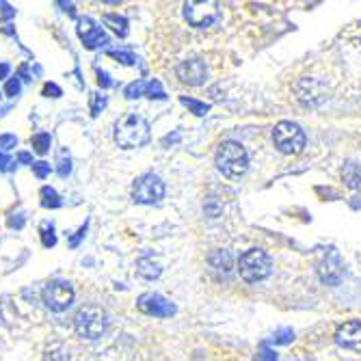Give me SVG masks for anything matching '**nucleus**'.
<instances>
[{
    "label": "nucleus",
    "mask_w": 361,
    "mask_h": 361,
    "mask_svg": "<svg viewBox=\"0 0 361 361\" xmlns=\"http://www.w3.org/2000/svg\"><path fill=\"white\" fill-rule=\"evenodd\" d=\"M149 123L139 115H123L115 123V141L123 149L143 147L149 141Z\"/></svg>",
    "instance_id": "nucleus-1"
},
{
    "label": "nucleus",
    "mask_w": 361,
    "mask_h": 361,
    "mask_svg": "<svg viewBox=\"0 0 361 361\" xmlns=\"http://www.w3.org/2000/svg\"><path fill=\"white\" fill-rule=\"evenodd\" d=\"M216 167L227 178H240V176H245V171L249 167L247 149L240 143H236V141L221 143V147L216 152Z\"/></svg>",
    "instance_id": "nucleus-2"
},
{
    "label": "nucleus",
    "mask_w": 361,
    "mask_h": 361,
    "mask_svg": "<svg viewBox=\"0 0 361 361\" xmlns=\"http://www.w3.org/2000/svg\"><path fill=\"white\" fill-rule=\"evenodd\" d=\"M106 312L100 305H85L74 318V329L85 340H97L106 331Z\"/></svg>",
    "instance_id": "nucleus-3"
},
{
    "label": "nucleus",
    "mask_w": 361,
    "mask_h": 361,
    "mask_svg": "<svg viewBox=\"0 0 361 361\" xmlns=\"http://www.w3.org/2000/svg\"><path fill=\"white\" fill-rule=\"evenodd\" d=\"M238 273L245 281L255 283L271 275V257L262 249H251L238 259Z\"/></svg>",
    "instance_id": "nucleus-4"
},
{
    "label": "nucleus",
    "mask_w": 361,
    "mask_h": 361,
    "mask_svg": "<svg viewBox=\"0 0 361 361\" xmlns=\"http://www.w3.org/2000/svg\"><path fill=\"white\" fill-rule=\"evenodd\" d=\"M273 141L275 147L281 154H301L305 147V133L301 126L292 123V121H279L273 130Z\"/></svg>",
    "instance_id": "nucleus-5"
},
{
    "label": "nucleus",
    "mask_w": 361,
    "mask_h": 361,
    "mask_svg": "<svg viewBox=\"0 0 361 361\" xmlns=\"http://www.w3.org/2000/svg\"><path fill=\"white\" fill-rule=\"evenodd\" d=\"M44 303L52 312H65L74 303V288L70 281L54 279L44 288Z\"/></svg>",
    "instance_id": "nucleus-6"
},
{
    "label": "nucleus",
    "mask_w": 361,
    "mask_h": 361,
    "mask_svg": "<svg viewBox=\"0 0 361 361\" xmlns=\"http://www.w3.org/2000/svg\"><path fill=\"white\" fill-rule=\"evenodd\" d=\"M162 197H165V184H162V180L154 173H145L141 176L135 186H133V200L137 204H158Z\"/></svg>",
    "instance_id": "nucleus-7"
},
{
    "label": "nucleus",
    "mask_w": 361,
    "mask_h": 361,
    "mask_svg": "<svg viewBox=\"0 0 361 361\" xmlns=\"http://www.w3.org/2000/svg\"><path fill=\"white\" fill-rule=\"evenodd\" d=\"M184 18L195 28L212 26L219 20V5L216 3H186L184 5Z\"/></svg>",
    "instance_id": "nucleus-8"
},
{
    "label": "nucleus",
    "mask_w": 361,
    "mask_h": 361,
    "mask_svg": "<svg viewBox=\"0 0 361 361\" xmlns=\"http://www.w3.org/2000/svg\"><path fill=\"white\" fill-rule=\"evenodd\" d=\"M137 307L147 314V316H156V318H169L176 314V305L171 301H167L165 297H160L156 292H147V294H141L139 301H137Z\"/></svg>",
    "instance_id": "nucleus-9"
},
{
    "label": "nucleus",
    "mask_w": 361,
    "mask_h": 361,
    "mask_svg": "<svg viewBox=\"0 0 361 361\" xmlns=\"http://www.w3.org/2000/svg\"><path fill=\"white\" fill-rule=\"evenodd\" d=\"M178 78L188 85V87H200L206 82V76H208V70H206V63L202 59H188V61H182L176 70Z\"/></svg>",
    "instance_id": "nucleus-10"
},
{
    "label": "nucleus",
    "mask_w": 361,
    "mask_h": 361,
    "mask_svg": "<svg viewBox=\"0 0 361 361\" xmlns=\"http://www.w3.org/2000/svg\"><path fill=\"white\" fill-rule=\"evenodd\" d=\"M76 28H78V37L82 39L85 48H89V50H97L109 44L106 32L100 26H95L93 20H89V18H80Z\"/></svg>",
    "instance_id": "nucleus-11"
},
{
    "label": "nucleus",
    "mask_w": 361,
    "mask_h": 361,
    "mask_svg": "<svg viewBox=\"0 0 361 361\" xmlns=\"http://www.w3.org/2000/svg\"><path fill=\"white\" fill-rule=\"evenodd\" d=\"M336 342L340 346H344V348L361 353V322L359 320L344 322L340 329L336 331Z\"/></svg>",
    "instance_id": "nucleus-12"
},
{
    "label": "nucleus",
    "mask_w": 361,
    "mask_h": 361,
    "mask_svg": "<svg viewBox=\"0 0 361 361\" xmlns=\"http://www.w3.org/2000/svg\"><path fill=\"white\" fill-rule=\"evenodd\" d=\"M344 275V264H342V259L336 251H331L329 255L324 257L322 262V267H320V279L324 283H329V286H336Z\"/></svg>",
    "instance_id": "nucleus-13"
},
{
    "label": "nucleus",
    "mask_w": 361,
    "mask_h": 361,
    "mask_svg": "<svg viewBox=\"0 0 361 361\" xmlns=\"http://www.w3.org/2000/svg\"><path fill=\"white\" fill-rule=\"evenodd\" d=\"M210 267L214 273H223L225 277L229 275V271H232V255H229L227 251H216L210 255Z\"/></svg>",
    "instance_id": "nucleus-14"
},
{
    "label": "nucleus",
    "mask_w": 361,
    "mask_h": 361,
    "mask_svg": "<svg viewBox=\"0 0 361 361\" xmlns=\"http://www.w3.org/2000/svg\"><path fill=\"white\" fill-rule=\"evenodd\" d=\"M137 271L145 279H156L160 275V264H158V262H154V257L145 255V257H141L137 262Z\"/></svg>",
    "instance_id": "nucleus-15"
},
{
    "label": "nucleus",
    "mask_w": 361,
    "mask_h": 361,
    "mask_svg": "<svg viewBox=\"0 0 361 361\" xmlns=\"http://www.w3.org/2000/svg\"><path fill=\"white\" fill-rule=\"evenodd\" d=\"M104 24L111 26L119 37H126V35H128V20H126L123 16L106 13V16H104Z\"/></svg>",
    "instance_id": "nucleus-16"
},
{
    "label": "nucleus",
    "mask_w": 361,
    "mask_h": 361,
    "mask_svg": "<svg viewBox=\"0 0 361 361\" xmlns=\"http://www.w3.org/2000/svg\"><path fill=\"white\" fill-rule=\"evenodd\" d=\"M344 182L348 186H361V165H357V162H350V165L344 167Z\"/></svg>",
    "instance_id": "nucleus-17"
},
{
    "label": "nucleus",
    "mask_w": 361,
    "mask_h": 361,
    "mask_svg": "<svg viewBox=\"0 0 361 361\" xmlns=\"http://www.w3.org/2000/svg\"><path fill=\"white\" fill-rule=\"evenodd\" d=\"M61 197H59V192L54 190V188H50V186H44L42 188V206L44 208H61Z\"/></svg>",
    "instance_id": "nucleus-18"
},
{
    "label": "nucleus",
    "mask_w": 361,
    "mask_h": 361,
    "mask_svg": "<svg viewBox=\"0 0 361 361\" xmlns=\"http://www.w3.org/2000/svg\"><path fill=\"white\" fill-rule=\"evenodd\" d=\"M180 102H182L186 109H190V113L200 115V117H204V115L210 111V104H206V102H200V100H192V97H186V95H182V97H180Z\"/></svg>",
    "instance_id": "nucleus-19"
},
{
    "label": "nucleus",
    "mask_w": 361,
    "mask_h": 361,
    "mask_svg": "<svg viewBox=\"0 0 361 361\" xmlns=\"http://www.w3.org/2000/svg\"><path fill=\"white\" fill-rule=\"evenodd\" d=\"M147 87H149V82H145V80L130 82L126 87V97H130V100H137V97H141V95L147 93Z\"/></svg>",
    "instance_id": "nucleus-20"
},
{
    "label": "nucleus",
    "mask_w": 361,
    "mask_h": 361,
    "mask_svg": "<svg viewBox=\"0 0 361 361\" xmlns=\"http://www.w3.org/2000/svg\"><path fill=\"white\" fill-rule=\"evenodd\" d=\"M32 147H35V152L37 154H46L48 149H50V143H52V139H50V135L48 133H39V135H35L32 137Z\"/></svg>",
    "instance_id": "nucleus-21"
},
{
    "label": "nucleus",
    "mask_w": 361,
    "mask_h": 361,
    "mask_svg": "<svg viewBox=\"0 0 361 361\" xmlns=\"http://www.w3.org/2000/svg\"><path fill=\"white\" fill-rule=\"evenodd\" d=\"M42 245L46 247V249H50V247H54L56 245V234H54V227L52 225H42Z\"/></svg>",
    "instance_id": "nucleus-22"
},
{
    "label": "nucleus",
    "mask_w": 361,
    "mask_h": 361,
    "mask_svg": "<svg viewBox=\"0 0 361 361\" xmlns=\"http://www.w3.org/2000/svg\"><path fill=\"white\" fill-rule=\"evenodd\" d=\"M104 106H106V97L100 93H91V115L97 117L104 111Z\"/></svg>",
    "instance_id": "nucleus-23"
},
{
    "label": "nucleus",
    "mask_w": 361,
    "mask_h": 361,
    "mask_svg": "<svg viewBox=\"0 0 361 361\" xmlns=\"http://www.w3.org/2000/svg\"><path fill=\"white\" fill-rule=\"evenodd\" d=\"M109 56H113V59H117L119 63H123V65H135V54H130V52H123V50H111L109 52Z\"/></svg>",
    "instance_id": "nucleus-24"
},
{
    "label": "nucleus",
    "mask_w": 361,
    "mask_h": 361,
    "mask_svg": "<svg viewBox=\"0 0 361 361\" xmlns=\"http://www.w3.org/2000/svg\"><path fill=\"white\" fill-rule=\"evenodd\" d=\"M32 173H35L39 180L48 178L50 176V165L46 160H39V162H32Z\"/></svg>",
    "instance_id": "nucleus-25"
},
{
    "label": "nucleus",
    "mask_w": 361,
    "mask_h": 361,
    "mask_svg": "<svg viewBox=\"0 0 361 361\" xmlns=\"http://www.w3.org/2000/svg\"><path fill=\"white\" fill-rule=\"evenodd\" d=\"M20 89H22V82H20V78H18V76L9 78V80H7V85H5V93H7L9 97H16V95L20 93Z\"/></svg>",
    "instance_id": "nucleus-26"
},
{
    "label": "nucleus",
    "mask_w": 361,
    "mask_h": 361,
    "mask_svg": "<svg viewBox=\"0 0 361 361\" xmlns=\"http://www.w3.org/2000/svg\"><path fill=\"white\" fill-rule=\"evenodd\" d=\"M18 145V139H16V135H3L0 137V152H9V149H13Z\"/></svg>",
    "instance_id": "nucleus-27"
},
{
    "label": "nucleus",
    "mask_w": 361,
    "mask_h": 361,
    "mask_svg": "<svg viewBox=\"0 0 361 361\" xmlns=\"http://www.w3.org/2000/svg\"><path fill=\"white\" fill-rule=\"evenodd\" d=\"M294 340V334L292 329H281L279 334L273 336V344H290Z\"/></svg>",
    "instance_id": "nucleus-28"
},
{
    "label": "nucleus",
    "mask_w": 361,
    "mask_h": 361,
    "mask_svg": "<svg viewBox=\"0 0 361 361\" xmlns=\"http://www.w3.org/2000/svg\"><path fill=\"white\" fill-rule=\"evenodd\" d=\"M24 223H26V219H24V212L11 214V216H9V221H7V225H9L11 229H22V227H24Z\"/></svg>",
    "instance_id": "nucleus-29"
},
{
    "label": "nucleus",
    "mask_w": 361,
    "mask_h": 361,
    "mask_svg": "<svg viewBox=\"0 0 361 361\" xmlns=\"http://www.w3.org/2000/svg\"><path fill=\"white\" fill-rule=\"evenodd\" d=\"M70 171H72V160L61 156V160H59V176L65 178V176H70Z\"/></svg>",
    "instance_id": "nucleus-30"
},
{
    "label": "nucleus",
    "mask_w": 361,
    "mask_h": 361,
    "mask_svg": "<svg viewBox=\"0 0 361 361\" xmlns=\"http://www.w3.org/2000/svg\"><path fill=\"white\" fill-rule=\"evenodd\" d=\"M255 361H277V355L269 346H262V350L257 353Z\"/></svg>",
    "instance_id": "nucleus-31"
},
{
    "label": "nucleus",
    "mask_w": 361,
    "mask_h": 361,
    "mask_svg": "<svg viewBox=\"0 0 361 361\" xmlns=\"http://www.w3.org/2000/svg\"><path fill=\"white\" fill-rule=\"evenodd\" d=\"M44 95H46V97H61V95H63V91H61V87H59V85H54V82H46V85H44Z\"/></svg>",
    "instance_id": "nucleus-32"
},
{
    "label": "nucleus",
    "mask_w": 361,
    "mask_h": 361,
    "mask_svg": "<svg viewBox=\"0 0 361 361\" xmlns=\"http://www.w3.org/2000/svg\"><path fill=\"white\" fill-rule=\"evenodd\" d=\"M16 18V9L7 3H0V20H11Z\"/></svg>",
    "instance_id": "nucleus-33"
},
{
    "label": "nucleus",
    "mask_w": 361,
    "mask_h": 361,
    "mask_svg": "<svg viewBox=\"0 0 361 361\" xmlns=\"http://www.w3.org/2000/svg\"><path fill=\"white\" fill-rule=\"evenodd\" d=\"M97 85H100L102 89H109V87H113V80H111V76H109L104 70H97Z\"/></svg>",
    "instance_id": "nucleus-34"
},
{
    "label": "nucleus",
    "mask_w": 361,
    "mask_h": 361,
    "mask_svg": "<svg viewBox=\"0 0 361 361\" xmlns=\"http://www.w3.org/2000/svg\"><path fill=\"white\" fill-rule=\"evenodd\" d=\"M13 160L7 156V154H3V152H0V171H11L13 167Z\"/></svg>",
    "instance_id": "nucleus-35"
},
{
    "label": "nucleus",
    "mask_w": 361,
    "mask_h": 361,
    "mask_svg": "<svg viewBox=\"0 0 361 361\" xmlns=\"http://www.w3.org/2000/svg\"><path fill=\"white\" fill-rule=\"evenodd\" d=\"M85 234H87V223H85V225H82V227L78 229V232H76V236H72V238H70V247H78V243H80V240L85 238Z\"/></svg>",
    "instance_id": "nucleus-36"
},
{
    "label": "nucleus",
    "mask_w": 361,
    "mask_h": 361,
    "mask_svg": "<svg viewBox=\"0 0 361 361\" xmlns=\"http://www.w3.org/2000/svg\"><path fill=\"white\" fill-rule=\"evenodd\" d=\"M18 162H22V165H32V156L28 152H20L18 154Z\"/></svg>",
    "instance_id": "nucleus-37"
},
{
    "label": "nucleus",
    "mask_w": 361,
    "mask_h": 361,
    "mask_svg": "<svg viewBox=\"0 0 361 361\" xmlns=\"http://www.w3.org/2000/svg\"><path fill=\"white\" fill-rule=\"evenodd\" d=\"M9 72H11V68L7 63H0V78H7L9 76Z\"/></svg>",
    "instance_id": "nucleus-38"
},
{
    "label": "nucleus",
    "mask_w": 361,
    "mask_h": 361,
    "mask_svg": "<svg viewBox=\"0 0 361 361\" xmlns=\"http://www.w3.org/2000/svg\"><path fill=\"white\" fill-rule=\"evenodd\" d=\"M59 7H63V11H68L70 16H76V11H74V5H72V3H59Z\"/></svg>",
    "instance_id": "nucleus-39"
},
{
    "label": "nucleus",
    "mask_w": 361,
    "mask_h": 361,
    "mask_svg": "<svg viewBox=\"0 0 361 361\" xmlns=\"http://www.w3.org/2000/svg\"><path fill=\"white\" fill-rule=\"evenodd\" d=\"M0 322H3V312H0Z\"/></svg>",
    "instance_id": "nucleus-40"
},
{
    "label": "nucleus",
    "mask_w": 361,
    "mask_h": 361,
    "mask_svg": "<svg viewBox=\"0 0 361 361\" xmlns=\"http://www.w3.org/2000/svg\"><path fill=\"white\" fill-rule=\"evenodd\" d=\"M0 100H3V93H0Z\"/></svg>",
    "instance_id": "nucleus-41"
}]
</instances>
